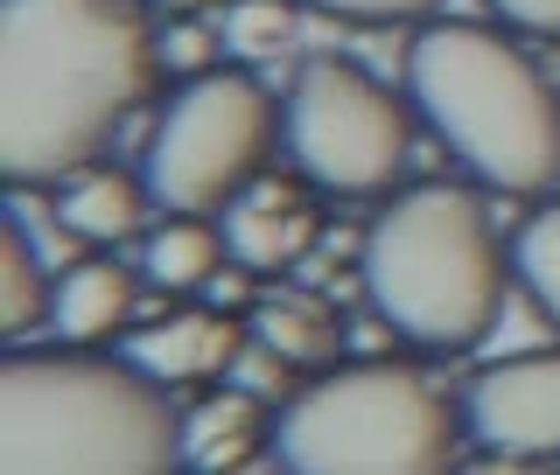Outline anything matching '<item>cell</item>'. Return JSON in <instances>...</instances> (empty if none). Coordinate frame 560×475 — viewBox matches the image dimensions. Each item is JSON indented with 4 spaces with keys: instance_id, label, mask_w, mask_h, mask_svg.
Listing matches in <instances>:
<instances>
[{
    "instance_id": "1",
    "label": "cell",
    "mask_w": 560,
    "mask_h": 475,
    "mask_svg": "<svg viewBox=\"0 0 560 475\" xmlns=\"http://www.w3.org/2000/svg\"><path fill=\"white\" fill-rule=\"evenodd\" d=\"M154 78L148 0H0V175L43 189L105 162Z\"/></svg>"
},
{
    "instance_id": "2",
    "label": "cell",
    "mask_w": 560,
    "mask_h": 475,
    "mask_svg": "<svg viewBox=\"0 0 560 475\" xmlns=\"http://www.w3.org/2000/svg\"><path fill=\"white\" fill-rule=\"evenodd\" d=\"M183 468L168 384L127 357L22 349L0 364V475H162Z\"/></svg>"
},
{
    "instance_id": "3",
    "label": "cell",
    "mask_w": 560,
    "mask_h": 475,
    "mask_svg": "<svg viewBox=\"0 0 560 475\" xmlns=\"http://www.w3.org/2000/svg\"><path fill=\"white\" fill-rule=\"evenodd\" d=\"M504 259L490 210L455 182H413L364 231V301L393 343L428 357L477 349L504 314Z\"/></svg>"
},
{
    "instance_id": "4",
    "label": "cell",
    "mask_w": 560,
    "mask_h": 475,
    "mask_svg": "<svg viewBox=\"0 0 560 475\" xmlns=\"http://www.w3.org/2000/svg\"><path fill=\"white\" fill-rule=\"evenodd\" d=\"M407 92L448 154L490 189L539 197L560 182V92L518 43L477 22H434L407 49Z\"/></svg>"
},
{
    "instance_id": "5",
    "label": "cell",
    "mask_w": 560,
    "mask_h": 475,
    "mask_svg": "<svg viewBox=\"0 0 560 475\" xmlns=\"http://www.w3.org/2000/svg\"><path fill=\"white\" fill-rule=\"evenodd\" d=\"M267 448L294 475H428L455 462V406L407 364H329L273 413Z\"/></svg>"
},
{
    "instance_id": "6",
    "label": "cell",
    "mask_w": 560,
    "mask_h": 475,
    "mask_svg": "<svg viewBox=\"0 0 560 475\" xmlns=\"http://www.w3.org/2000/svg\"><path fill=\"white\" fill-rule=\"evenodd\" d=\"M273 133H288V112H273V92L245 70H203L183 78L168 112L148 140V189L162 210H224L253 175H267Z\"/></svg>"
},
{
    "instance_id": "7",
    "label": "cell",
    "mask_w": 560,
    "mask_h": 475,
    "mask_svg": "<svg viewBox=\"0 0 560 475\" xmlns=\"http://www.w3.org/2000/svg\"><path fill=\"white\" fill-rule=\"evenodd\" d=\"M407 105L372 70L343 57H308L288 92V154L329 197H393L407 175Z\"/></svg>"
},
{
    "instance_id": "8",
    "label": "cell",
    "mask_w": 560,
    "mask_h": 475,
    "mask_svg": "<svg viewBox=\"0 0 560 475\" xmlns=\"http://www.w3.org/2000/svg\"><path fill=\"white\" fill-rule=\"evenodd\" d=\"M463 427L498 454H560V349H525L477 371Z\"/></svg>"
},
{
    "instance_id": "9",
    "label": "cell",
    "mask_w": 560,
    "mask_h": 475,
    "mask_svg": "<svg viewBox=\"0 0 560 475\" xmlns=\"http://www.w3.org/2000/svg\"><path fill=\"white\" fill-rule=\"evenodd\" d=\"M238 349H245V322L232 308H218V301H210V308H175V314H162V322L119 336V357L140 364L148 378H162L168 392H175V384L232 378Z\"/></svg>"
},
{
    "instance_id": "10",
    "label": "cell",
    "mask_w": 560,
    "mask_h": 475,
    "mask_svg": "<svg viewBox=\"0 0 560 475\" xmlns=\"http://www.w3.org/2000/svg\"><path fill=\"white\" fill-rule=\"evenodd\" d=\"M323 238V217H315L302 182H280V175H253L232 203H224V245L232 259H245L253 273H288L302 266Z\"/></svg>"
},
{
    "instance_id": "11",
    "label": "cell",
    "mask_w": 560,
    "mask_h": 475,
    "mask_svg": "<svg viewBox=\"0 0 560 475\" xmlns=\"http://www.w3.org/2000/svg\"><path fill=\"white\" fill-rule=\"evenodd\" d=\"M259 441H273V413L259 392H245L232 378H224V392L183 413V468H245Z\"/></svg>"
},
{
    "instance_id": "12",
    "label": "cell",
    "mask_w": 560,
    "mask_h": 475,
    "mask_svg": "<svg viewBox=\"0 0 560 475\" xmlns=\"http://www.w3.org/2000/svg\"><path fill=\"white\" fill-rule=\"evenodd\" d=\"M133 273L119 259H70V266L49 280V329L63 343H98L113 329H127L133 314Z\"/></svg>"
},
{
    "instance_id": "13",
    "label": "cell",
    "mask_w": 560,
    "mask_h": 475,
    "mask_svg": "<svg viewBox=\"0 0 560 475\" xmlns=\"http://www.w3.org/2000/svg\"><path fill=\"white\" fill-rule=\"evenodd\" d=\"M148 203H154V189H148V175H119V168H78V175H63V197H57V224H63V238H78V245H119V238H133L140 224H148Z\"/></svg>"
},
{
    "instance_id": "14",
    "label": "cell",
    "mask_w": 560,
    "mask_h": 475,
    "mask_svg": "<svg viewBox=\"0 0 560 475\" xmlns=\"http://www.w3.org/2000/svg\"><path fill=\"white\" fill-rule=\"evenodd\" d=\"M253 336L273 343L294 371H329L343 357V314L308 287H280L267 301H253Z\"/></svg>"
},
{
    "instance_id": "15",
    "label": "cell",
    "mask_w": 560,
    "mask_h": 475,
    "mask_svg": "<svg viewBox=\"0 0 560 475\" xmlns=\"http://www.w3.org/2000/svg\"><path fill=\"white\" fill-rule=\"evenodd\" d=\"M224 259H232V245L210 224V210H168V224H154L140 245V280L162 294H197Z\"/></svg>"
},
{
    "instance_id": "16",
    "label": "cell",
    "mask_w": 560,
    "mask_h": 475,
    "mask_svg": "<svg viewBox=\"0 0 560 475\" xmlns=\"http://www.w3.org/2000/svg\"><path fill=\"white\" fill-rule=\"evenodd\" d=\"M43 322H49L43 259H35L22 210H8V231H0V343H28Z\"/></svg>"
},
{
    "instance_id": "17",
    "label": "cell",
    "mask_w": 560,
    "mask_h": 475,
    "mask_svg": "<svg viewBox=\"0 0 560 475\" xmlns=\"http://www.w3.org/2000/svg\"><path fill=\"white\" fill-rule=\"evenodd\" d=\"M512 273H518V287L533 294V308L560 329V203L525 217V231L512 238Z\"/></svg>"
},
{
    "instance_id": "18",
    "label": "cell",
    "mask_w": 560,
    "mask_h": 475,
    "mask_svg": "<svg viewBox=\"0 0 560 475\" xmlns=\"http://www.w3.org/2000/svg\"><path fill=\"white\" fill-rule=\"evenodd\" d=\"M294 8L302 0H224V57H245V63H267L294 43Z\"/></svg>"
},
{
    "instance_id": "19",
    "label": "cell",
    "mask_w": 560,
    "mask_h": 475,
    "mask_svg": "<svg viewBox=\"0 0 560 475\" xmlns=\"http://www.w3.org/2000/svg\"><path fill=\"white\" fill-rule=\"evenodd\" d=\"M218 57H224V35L203 28L197 14H175L162 28V70L168 78H203V70H218Z\"/></svg>"
},
{
    "instance_id": "20",
    "label": "cell",
    "mask_w": 560,
    "mask_h": 475,
    "mask_svg": "<svg viewBox=\"0 0 560 475\" xmlns=\"http://www.w3.org/2000/svg\"><path fill=\"white\" fill-rule=\"evenodd\" d=\"M315 14H337V22H413V14H428L434 0H302Z\"/></svg>"
},
{
    "instance_id": "21",
    "label": "cell",
    "mask_w": 560,
    "mask_h": 475,
    "mask_svg": "<svg viewBox=\"0 0 560 475\" xmlns=\"http://www.w3.org/2000/svg\"><path fill=\"white\" fill-rule=\"evenodd\" d=\"M253 280H259V273L245 266V259H224V266L203 280V294H210L218 308H245V301H253Z\"/></svg>"
},
{
    "instance_id": "22",
    "label": "cell",
    "mask_w": 560,
    "mask_h": 475,
    "mask_svg": "<svg viewBox=\"0 0 560 475\" xmlns=\"http://www.w3.org/2000/svg\"><path fill=\"white\" fill-rule=\"evenodd\" d=\"M490 8L525 35H560V0H490Z\"/></svg>"
},
{
    "instance_id": "23",
    "label": "cell",
    "mask_w": 560,
    "mask_h": 475,
    "mask_svg": "<svg viewBox=\"0 0 560 475\" xmlns=\"http://www.w3.org/2000/svg\"><path fill=\"white\" fill-rule=\"evenodd\" d=\"M148 8H162V14H203V8H218V0H148Z\"/></svg>"
}]
</instances>
